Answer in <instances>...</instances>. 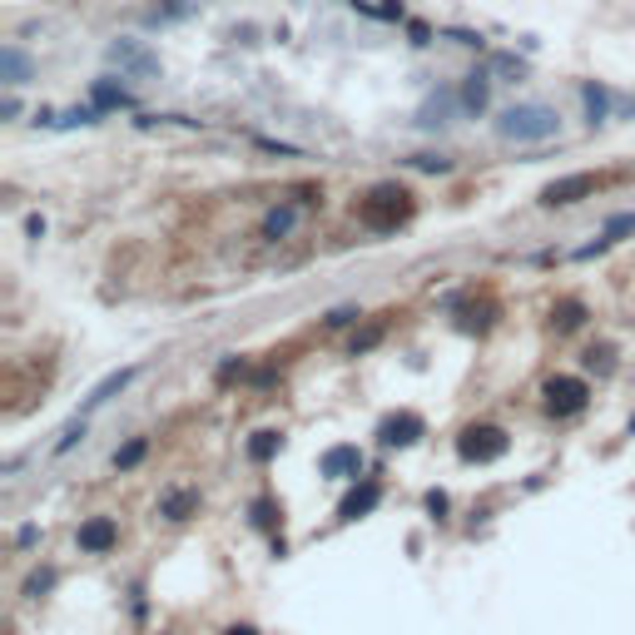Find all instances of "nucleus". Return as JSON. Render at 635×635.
Returning a JSON list of instances; mask_svg holds the SVG:
<instances>
[{
    "label": "nucleus",
    "instance_id": "1",
    "mask_svg": "<svg viewBox=\"0 0 635 635\" xmlns=\"http://www.w3.org/2000/svg\"><path fill=\"white\" fill-rule=\"evenodd\" d=\"M497 134L511 139V144H546V139L561 134V115L541 100H516L497 115Z\"/></svg>",
    "mask_w": 635,
    "mask_h": 635
},
{
    "label": "nucleus",
    "instance_id": "2",
    "mask_svg": "<svg viewBox=\"0 0 635 635\" xmlns=\"http://www.w3.org/2000/svg\"><path fill=\"white\" fill-rule=\"evenodd\" d=\"M358 219L373 229V234H392L397 224L412 219V194L402 184H378L363 204H358Z\"/></svg>",
    "mask_w": 635,
    "mask_h": 635
},
{
    "label": "nucleus",
    "instance_id": "3",
    "mask_svg": "<svg viewBox=\"0 0 635 635\" xmlns=\"http://www.w3.org/2000/svg\"><path fill=\"white\" fill-rule=\"evenodd\" d=\"M457 452H462L467 462H497V457L507 452V432H502V427H467V432L457 437Z\"/></svg>",
    "mask_w": 635,
    "mask_h": 635
},
{
    "label": "nucleus",
    "instance_id": "4",
    "mask_svg": "<svg viewBox=\"0 0 635 635\" xmlns=\"http://www.w3.org/2000/svg\"><path fill=\"white\" fill-rule=\"evenodd\" d=\"M105 60L120 65L125 75H159V55H154L144 40H110Z\"/></svg>",
    "mask_w": 635,
    "mask_h": 635
},
{
    "label": "nucleus",
    "instance_id": "5",
    "mask_svg": "<svg viewBox=\"0 0 635 635\" xmlns=\"http://www.w3.org/2000/svg\"><path fill=\"white\" fill-rule=\"evenodd\" d=\"M586 397H591V387H586V378H551L546 382V407L556 412V417H576L581 407H586Z\"/></svg>",
    "mask_w": 635,
    "mask_h": 635
},
{
    "label": "nucleus",
    "instance_id": "6",
    "mask_svg": "<svg viewBox=\"0 0 635 635\" xmlns=\"http://www.w3.org/2000/svg\"><path fill=\"white\" fill-rule=\"evenodd\" d=\"M586 194H596V174H561L541 189V204L546 209H566V204H581Z\"/></svg>",
    "mask_w": 635,
    "mask_h": 635
},
{
    "label": "nucleus",
    "instance_id": "7",
    "mask_svg": "<svg viewBox=\"0 0 635 635\" xmlns=\"http://www.w3.org/2000/svg\"><path fill=\"white\" fill-rule=\"evenodd\" d=\"M452 110H462V100H457V90H432L427 100H422V110H417V125L422 129H442L452 125Z\"/></svg>",
    "mask_w": 635,
    "mask_h": 635
},
{
    "label": "nucleus",
    "instance_id": "8",
    "mask_svg": "<svg viewBox=\"0 0 635 635\" xmlns=\"http://www.w3.org/2000/svg\"><path fill=\"white\" fill-rule=\"evenodd\" d=\"M457 100H462V115H487V105H492V75L487 70H472V75H462V90H457Z\"/></svg>",
    "mask_w": 635,
    "mask_h": 635
},
{
    "label": "nucleus",
    "instance_id": "9",
    "mask_svg": "<svg viewBox=\"0 0 635 635\" xmlns=\"http://www.w3.org/2000/svg\"><path fill=\"white\" fill-rule=\"evenodd\" d=\"M581 105H586V125L596 129V125H606V120H611V105H616V95H611L601 80H586V85H581Z\"/></svg>",
    "mask_w": 635,
    "mask_h": 635
},
{
    "label": "nucleus",
    "instance_id": "10",
    "mask_svg": "<svg viewBox=\"0 0 635 635\" xmlns=\"http://www.w3.org/2000/svg\"><path fill=\"white\" fill-rule=\"evenodd\" d=\"M378 437L387 442V447H412V442L422 437V417H417V412H397V417L382 422Z\"/></svg>",
    "mask_w": 635,
    "mask_h": 635
},
{
    "label": "nucleus",
    "instance_id": "11",
    "mask_svg": "<svg viewBox=\"0 0 635 635\" xmlns=\"http://www.w3.org/2000/svg\"><path fill=\"white\" fill-rule=\"evenodd\" d=\"M134 378H139V368H120V373H110L105 382H95V392H90V397L80 402V417H90L95 407H105V402H110L115 392H125V387H129Z\"/></svg>",
    "mask_w": 635,
    "mask_h": 635
},
{
    "label": "nucleus",
    "instance_id": "12",
    "mask_svg": "<svg viewBox=\"0 0 635 635\" xmlns=\"http://www.w3.org/2000/svg\"><path fill=\"white\" fill-rule=\"evenodd\" d=\"M30 55L20 50V45H0V80H5V90H20L25 80H30Z\"/></svg>",
    "mask_w": 635,
    "mask_h": 635
},
{
    "label": "nucleus",
    "instance_id": "13",
    "mask_svg": "<svg viewBox=\"0 0 635 635\" xmlns=\"http://www.w3.org/2000/svg\"><path fill=\"white\" fill-rule=\"evenodd\" d=\"M115 541H120V531H115L110 516H90V521L80 526V551H95V556H100V551H110Z\"/></svg>",
    "mask_w": 635,
    "mask_h": 635
},
{
    "label": "nucleus",
    "instance_id": "14",
    "mask_svg": "<svg viewBox=\"0 0 635 635\" xmlns=\"http://www.w3.org/2000/svg\"><path fill=\"white\" fill-rule=\"evenodd\" d=\"M90 105H100V110H129L134 105V95H129L120 80H90Z\"/></svg>",
    "mask_w": 635,
    "mask_h": 635
},
{
    "label": "nucleus",
    "instance_id": "15",
    "mask_svg": "<svg viewBox=\"0 0 635 635\" xmlns=\"http://www.w3.org/2000/svg\"><path fill=\"white\" fill-rule=\"evenodd\" d=\"M298 219H303L298 204H273V209L263 214V239H288V234L298 229Z\"/></svg>",
    "mask_w": 635,
    "mask_h": 635
},
{
    "label": "nucleus",
    "instance_id": "16",
    "mask_svg": "<svg viewBox=\"0 0 635 635\" xmlns=\"http://www.w3.org/2000/svg\"><path fill=\"white\" fill-rule=\"evenodd\" d=\"M363 472V452L358 447H328L323 452V477H358Z\"/></svg>",
    "mask_w": 635,
    "mask_h": 635
},
{
    "label": "nucleus",
    "instance_id": "17",
    "mask_svg": "<svg viewBox=\"0 0 635 635\" xmlns=\"http://www.w3.org/2000/svg\"><path fill=\"white\" fill-rule=\"evenodd\" d=\"M378 497H382V487H378V482H363V487H353V492L343 497V507H338V516H343V521H358V516H368V511L378 507Z\"/></svg>",
    "mask_w": 635,
    "mask_h": 635
},
{
    "label": "nucleus",
    "instance_id": "18",
    "mask_svg": "<svg viewBox=\"0 0 635 635\" xmlns=\"http://www.w3.org/2000/svg\"><path fill=\"white\" fill-rule=\"evenodd\" d=\"M194 15V0H164V5H154L149 15H144V25H179V20H189Z\"/></svg>",
    "mask_w": 635,
    "mask_h": 635
},
{
    "label": "nucleus",
    "instance_id": "19",
    "mask_svg": "<svg viewBox=\"0 0 635 635\" xmlns=\"http://www.w3.org/2000/svg\"><path fill=\"white\" fill-rule=\"evenodd\" d=\"M551 323H556L561 333H571V328H581V323H586V303H576V298H561V303L551 308Z\"/></svg>",
    "mask_w": 635,
    "mask_h": 635
},
{
    "label": "nucleus",
    "instance_id": "20",
    "mask_svg": "<svg viewBox=\"0 0 635 635\" xmlns=\"http://www.w3.org/2000/svg\"><path fill=\"white\" fill-rule=\"evenodd\" d=\"M194 507H199V497H194V492H169V497L159 502V516H164V521H184Z\"/></svg>",
    "mask_w": 635,
    "mask_h": 635
},
{
    "label": "nucleus",
    "instance_id": "21",
    "mask_svg": "<svg viewBox=\"0 0 635 635\" xmlns=\"http://www.w3.org/2000/svg\"><path fill=\"white\" fill-rule=\"evenodd\" d=\"M412 169H422V174H447L452 159H447V154H412Z\"/></svg>",
    "mask_w": 635,
    "mask_h": 635
},
{
    "label": "nucleus",
    "instance_id": "22",
    "mask_svg": "<svg viewBox=\"0 0 635 635\" xmlns=\"http://www.w3.org/2000/svg\"><path fill=\"white\" fill-rule=\"evenodd\" d=\"M273 452H278V432H258L254 442H249V457H254V462H268Z\"/></svg>",
    "mask_w": 635,
    "mask_h": 635
},
{
    "label": "nucleus",
    "instance_id": "23",
    "mask_svg": "<svg viewBox=\"0 0 635 635\" xmlns=\"http://www.w3.org/2000/svg\"><path fill=\"white\" fill-rule=\"evenodd\" d=\"M601 234H606V239H626V234H635V214H611Z\"/></svg>",
    "mask_w": 635,
    "mask_h": 635
},
{
    "label": "nucleus",
    "instance_id": "24",
    "mask_svg": "<svg viewBox=\"0 0 635 635\" xmlns=\"http://www.w3.org/2000/svg\"><path fill=\"white\" fill-rule=\"evenodd\" d=\"M144 452H149V442H144V437H134L125 452H115V467H120V472H129V467H134V462H139Z\"/></svg>",
    "mask_w": 635,
    "mask_h": 635
},
{
    "label": "nucleus",
    "instance_id": "25",
    "mask_svg": "<svg viewBox=\"0 0 635 635\" xmlns=\"http://www.w3.org/2000/svg\"><path fill=\"white\" fill-rule=\"evenodd\" d=\"M80 437H85V417H75V422H70L65 432H60V442H55V452H70V447H75Z\"/></svg>",
    "mask_w": 635,
    "mask_h": 635
},
{
    "label": "nucleus",
    "instance_id": "26",
    "mask_svg": "<svg viewBox=\"0 0 635 635\" xmlns=\"http://www.w3.org/2000/svg\"><path fill=\"white\" fill-rule=\"evenodd\" d=\"M368 15H378V20H402L407 10H402V0H382V5H373Z\"/></svg>",
    "mask_w": 635,
    "mask_h": 635
},
{
    "label": "nucleus",
    "instance_id": "27",
    "mask_svg": "<svg viewBox=\"0 0 635 635\" xmlns=\"http://www.w3.org/2000/svg\"><path fill=\"white\" fill-rule=\"evenodd\" d=\"M586 368H596V373H611V348H591V353H586Z\"/></svg>",
    "mask_w": 635,
    "mask_h": 635
},
{
    "label": "nucleus",
    "instance_id": "28",
    "mask_svg": "<svg viewBox=\"0 0 635 635\" xmlns=\"http://www.w3.org/2000/svg\"><path fill=\"white\" fill-rule=\"evenodd\" d=\"M378 338H382V328H378V323H373V328H363V333L353 338V353H368V348H373Z\"/></svg>",
    "mask_w": 635,
    "mask_h": 635
},
{
    "label": "nucleus",
    "instance_id": "29",
    "mask_svg": "<svg viewBox=\"0 0 635 635\" xmlns=\"http://www.w3.org/2000/svg\"><path fill=\"white\" fill-rule=\"evenodd\" d=\"M497 70H502V75H526V65H521L516 55H497Z\"/></svg>",
    "mask_w": 635,
    "mask_h": 635
},
{
    "label": "nucleus",
    "instance_id": "30",
    "mask_svg": "<svg viewBox=\"0 0 635 635\" xmlns=\"http://www.w3.org/2000/svg\"><path fill=\"white\" fill-rule=\"evenodd\" d=\"M611 244H616V239H606V234H601L596 244H586V249H576V258H596V254H606Z\"/></svg>",
    "mask_w": 635,
    "mask_h": 635
},
{
    "label": "nucleus",
    "instance_id": "31",
    "mask_svg": "<svg viewBox=\"0 0 635 635\" xmlns=\"http://www.w3.org/2000/svg\"><path fill=\"white\" fill-rule=\"evenodd\" d=\"M358 318V308H333L328 313V328H343V323H353Z\"/></svg>",
    "mask_w": 635,
    "mask_h": 635
},
{
    "label": "nucleus",
    "instance_id": "32",
    "mask_svg": "<svg viewBox=\"0 0 635 635\" xmlns=\"http://www.w3.org/2000/svg\"><path fill=\"white\" fill-rule=\"evenodd\" d=\"M25 234H30V239H45V219L30 214V219H25Z\"/></svg>",
    "mask_w": 635,
    "mask_h": 635
},
{
    "label": "nucleus",
    "instance_id": "33",
    "mask_svg": "<svg viewBox=\"0 0 635 635\" xmlns=\"http://www.w3.org/2000/svg\"><path fill=\"white\" fill-rule=\"evenodd\" d=\"M452 40H457V45H477V50H482V35H472V30H452Z\"/></svg>",
    "mask_w": 635,
    "mask_h": 635
},
{
    "label": "nucleus",
    "instance_id": "34",
    "mask_svg": "<svg viewBox=\"0 0 635 635\" xmlns=\"http://www.w3.org/2000/svg\"><path fill=\"white\" fill-rule=\"evenodd\" d=\"M0 115H5V120H15V115H20V100H15V95H5V105H0Z\"/></svg>",
    "mask_w": 635,
    "mask_h": 635
},
{
    "label": "nucleus",
    "instance_id": "35",
    "mask_svg": "<svg viewBox=\"0 0 635 635\" xmlns=\"http://www.w3.org/2000/svg\"><path fill=\"white\" fill-rule=\"evenodd\" d=\"M229 635H258V631H254V626H234Z\"/></svg>",
    "mask_w": 635,
    "mask_h": 635
},
{
    "label": "nucleus",
    "instance_id": "36",
    "mask_svg": "<svg viewBox=\"0 0 635 635\" xmlns=\"http://www.w3.org/2000/svg\"><path fill=\"white\" fill-rule=\"evenodd\" d=\"M621 110H626V115H635V100H621Z\"/></svg>",
    "mask_w": 635,
    "mask_h": 635
}]
</instances>
